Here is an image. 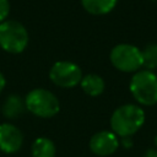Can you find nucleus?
Instances as JSON below:
<instances>
[{
	"instance_id": "nucleus-7",
	"label": "nucleus",
	"mask_w": 157,
	"mask_h": 157,
	"mask_svg": "<svg viewBox=\"0 0 157 157\" xmlns=\"http://www.w3.org/2000/svg\"><path fill=\"white\" fill-rule=\"evenodd\" d=\"M119 139L113 131L103 130L96 132L90 140L91 151L101 157L113 155L119 147Z\"/></svg>"
},
{
	"instance_id": "nucleus-13",
	"label": "nucleus",
	"mask_w": 157,
	"mask_h": 157,
	"mask_svg": "<svg viewBox=\"0 0 157 157\" xmlns=\"http://www.w3.org/2000/svg\"><path fill=\"white\" fill-rule=\"evenodd\" d=\"M142 52V66L146 70H156L157 69V43L147 44Z\"/></svg>"
},
{
	"instance_id": "nucleus-6",
	"label": "nucleus",
	"mask_w": 157,
	"mask_h": 157,
	"mask_svg": "<svg viewBox=\"0 0 157 157\" xmlns=\"http://www.w3.org/2000/svg\"><path fill=\"white\" fill-rule=\"evenodd\" d=\"M49 78L54 85L59 87L71 88L81 82L82 71L77 64L67 60H61L53 64L49 70Z\"/></svg>"
},
{
	"instance_id": "nucleus-10",
	"label": "nucleus",
	"mask_w": 157,
	"mask_h": 157,
	"mask_svg": "<svg viewBox=\"0 0 157 157\" xmlns=\"http://www.w3.org/2000/svg\"><path fill=\"white\" fill-rule=\"evenodd\" d=\"M25 109H26L25 101H22V98L17 94L9 96L1 107V112H2L4 117H6L9 119L18 118L25 112Z\"/></svg>"
},
{
	"instance_id": "nucleus-5",
	"label": "nucleus",
	"mask_w": 157,
	"mask_h": 157,
	"mask_svg": "<svg viewBox=\"0 0 157 157\" xmlns=\"http://www.w3.org/2000/svg\"><path fill=\"white\" fill-rule=\"evenodd\" d=\"M112 65L123 72H136L142 67V52L129 43L117 44L109 54Z\"/></svg>"
},
{
	"instance_id": "nucleus-2",
	"label": "nucleus",
	"mask_w": 157,
	"mask_h": 157,
	"mask_svg": "<svg viewBox=\"0 0 157 157\" xmlns=\"http://www.w3.org/2000/svg\"><path fill=\"white\" fill-rule=\"evenodd\" d=\"M134 99L141 105L157 104V75L150 70L136 71L129 85Z\"/></svg>"
},
{
	"instance_id": "nucleus-1",
	"label": "nucleus",
	"mask_w": 157,
	"mask_h": 157,
	"mask_svg": "<svg viewBox=\"0 0 157 157\" xmlns=\"http://www.w3.org/2000/svg\"><path fill=\"white\" fill-rule=\"evenodd\" d=\"M145 123V112L136 104H123L110 117L112 131L118 137H131Z\"/></svg>"
},
{
	"instance_id": "nucleus-3",
	"label": "nucleus",
	"mask_w": 157,
	"mask_h": 157,
	"mask_svg": "<svg viewBox=\"0 0 157 157\" xmlns=\"http://www.w3.org/2000/svg\"><path fill=\"white\" fill-rule=\"evenodd\" d=\"M26 109L39 118H52L59 113L60 103L58 97L45 88H34L25 98Z\"/></svg>"
},
{
	"instance_id": "nucleus-15",
	"label": "nucleus",
	"mask_w": 157,
	"mask_h": 157,
	"mask_svg": "<svg viewBox=\"0 0 157 157\" xmlns=\"http://www.w3.org/2000/svg\"><path fill=\"white\" fill-rule=\"evenodd\" d=\"M144 157H157V150L156 148H148L145 152Z\"/></svg>"
},
{
	"instance_id": "nucleus-17",
	"label": "nucleus",
	"mask_w": 157,
	"mask_h": 157,
	"mask_svg": "<svg viewBox=\"0 0 157 157\" xmlns=\"http://www.w3.org/2000/svg\"><path fill=\"white\" fill-rule=\"evenodd\" d=\"M5 85H6V80H5V76H4V75L0 72V92L4 90Z\"/></svg>"
},
{
	"instance_id": "nucleus-4",
	"label": "nucleus",
	"mask_w": 157,
	"mask_h": 157,
	"mask_svg": "<svg viewBox=\"0 0 157 157\" xmlns=\"http://www.w3.org/2000/svg\"><path fill=\"white\" fill-rule=\"evenodd\" d=\"M28 44V32L17 21L10 20L0 23V47L10 54L22 53Z\"/></svg>"
},
{
	"instance_id": "nucleus-9",
	"label": "nucleus",
	"mask_w": 157,
	"mask_h": 157,
	"mask_svg": "<svg viewBox=\"0 0 157 157\" xmlns=\"http://www.w3.org/2000/svg\"><path fill=\"white\" fill-rule=\"evenodd\" d=\"M80 85L82 91L91 97H97L102 94L105 87L104 80L97 74H88L86 76H82Z\"/></svg>"
},
{
	"instance_id": "nucleus-11",
	"label": "nucleus",
	"mask_w": 157,
	"mask_h": 157,
	"mask_svg": "<svg viewBox=\"0 0 157 157\" xmlns=\"http://www.w3.org/2000/svg\"><path fill=\"white\" fill-rule=\"evenodd\" d=\"M118 0H81L83 9L91 15H107L117 5Z\"/></svg>"
},
{
	"instance_id": "nucleus-12",
	"label": "nucleus",
	"mask_w": 157,
	"mask_h": 157,
	"mask_svg": "<svg viewBox=\"0 0 157 157\" xmlns=\"http://www.w3.org/2000/svg\"><path fill=\"white\" fill-rule=\"evenodd\" d=\"M32 157H55V145L48 137H38L31 147Z\"/></svg>"
},
{
	"instance_id": "nucleus-8",
	"label": "nucleus",
	"mask_w": 157,
	"mask_h": 157,
	"mask_svg": "<svg viewBox=\"0 0 157 157\" xmlns=\"http://www.w3.org/2000/svg\"><path fill=\"white\" fill-rule=\"evenodd\" d=\"M23 144L21 130L10 123L0 124V150L5 153L17 152Z\"/></svg>"
},
{
	"instance_id": "nucleus-16",
	"label": "nucleus",
	"mask_w": 157,
	"mask_h": 157,
	"mask_svg": "<svg viewBox=\"0 0 157 157\" xmlns=\"http://www.w3.org/2000/svg\"><path fill=\"white\" fill-rule=\"evenodd\" d=\"M121 142H123V146H124V147H130V146H132L131 137H121Z\"/></svg>"
},
{
	"instance_id": "nucleus-14",
	"label": "nucleus",
	"mask_w": 157,
	"mask_h": 157,
	"mask_svg": "<svg viewBox=\"0 0 157 157\" xmlns=\"http://www.w3.org/2000/svg\"><path fill=\"white\" fill-rule=\"evenodd\" d=\"M10 13V2L9 0H0V23H2Z\"/></svg>"
},
{
	"instance_id": "nucleus-18",
	"label": "nucleus",
	"mask_w": 157,
	"mask_h": 157,
	"mask_svg": "<svg viewBox=\"0 0 157 157\" xmlns=\"http://www.w3.org/2000/svg\"><path fill=\"white\" fill-rule=\"evenodd\" d=\"M156 144H157V137H156Z\"/></svg>"
}]
</instances>
